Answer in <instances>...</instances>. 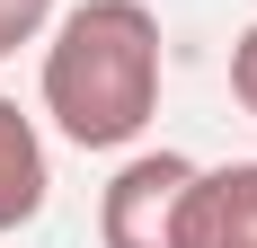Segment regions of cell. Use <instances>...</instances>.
I'll return each instance as SVG.
<instances>
[{
	"instance_id": "cell-1",
	"label": "cell",
	"mask_w": 257,
	"mask_h": 248,
	"mask_svg": "<svg viewBox=\"0 0 257 248\" xmlns=\"http://www.w3.org/2000/svg\"><path fill=\"white\" fill-rule=\"evenodd\" d=\"M45 115L80 151H124L160 115V18L151 0H80L45 36Z\"/></svg>"
},
{
	"instance_id": "cell-2",
	"label": "cell",
	"mask_w": 257,
	"mask_h": 248,
	"mask_svg": "<svg viewBox=\"0 0 257 248\" xmlns=\"http://www.w3.org/2000/svg\"><path fill=\"white\" fill-rule=\"evenodd\" d=\"M195 186V160L178 151H133L98 195V248H178V213Z\"/></svg>"
},
{
	"instance_id": "cell-3",
	"label": "cell",
	"mask_w": 257,
	"mask_h": 248,
	"mask_svg": "<svg viewBox=\"0 0 257 248\" xmlns=\"http://www.w3.org/2000/svg\"><path fill=\"white\" fill-rule=\"evenodd\" d=\"M178 248H257V160L195 169L178 213Z\"/></svg>"
},
{
	"instance_id": "cell-4",
	"label": "cell",
	"mask_w": 257,
	"mask_h": 248,
	"mask_svg": "<svg viewBox=\"0 0 257 248\" xmlns=\"http://www.w3.org/2000/svg\"><path fill=\"white\" fill-rule=\"evenodd\" d=\"M45 195H53L45 133H36V115H18V98H0V239L36 222V213H45Z\"/></svg>"
},
{
	"instance_id": "cell-5",
	"label": "cell",
	"mask_w": 257,
	"mask_h": 248,
	"mask_svg": "<svg viewBox=\"0 0 257 248\" xmlns=\"http://www.w3.org/2000/svg\"><path fill=\"white\" fill-rule=\"evenodd\" d=\"M45 27H53V0H0V62L18 45H45Z\"/></svg>"
},
{
	"instance_id": "cell-6",
	"label": "cell",
	"mask_w": 257,
	"mask_h": 248,
	"mask_svg": "<svg viewBox=\"0 0 257 248\" xmlns=\"http://www.w3.org/2000/svg\"><path fill=\"white\" fill-rule=\"evenodd\" d=\"M231 98L257 115V27H239V45H231Z\"/></svg>"
}]
</instances>
